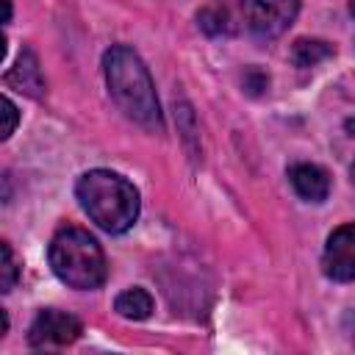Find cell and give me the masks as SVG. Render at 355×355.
<instances>
[{"instance_id":"30bf717a","label":"cell","mask_w":355,"mask_h":355,"mask_svg":"<svg viewBox=\"0 0 355 355\" xmlns=\"http://www.w3.org/2000/svg\"><path fill=\"white\" fill-rule=\"evenodd\" d=\"M330 55H333V47L322 39H297L294 50H291V58L297 67H316L319 61H324Z\"/></svg>"},{"instance_id":"7c38bea8","label":"cell","mask_w":355,"mask_h":355,"mask_svg":"<svg viewBox=\"0 0 355 355\" xmlns=\"http://www.w3.org/2000/svg\"><path fill=\"white\" fill-rule=\"evenodd\" d=\"M3 277H0V288L3 291H11L14 283H17V261H14V252H11V244L3 241Z\"/></svg>"},{"instance_id":"9a60e30c","label":"cell","mask_w":355,"mask_h":355,"mask_svg":"<svg viewBox=\"0 0 355 355\" xmlns=\"http://www.w3.org/2000/svg\"><path fill=\"white\" fill-rule=\"evenodd\" d=\"M352 183H355V164H352Z\"/></svg>"},{"instance_id":"ba28073f","label":"cell","mask_w":355,"mask_h":355,"mask_svg":"<svg viewBox=\"0 0 355 355\" xmlns=\"http://www.w3.org/2000/svg\"><path fill=\"white\" fill-rule=\"evenodd\" d=\"M6 80H8L11 86H17L19 92L31 94V97H39V94L44 92V78H42L39 61H36V55H33L31 50H22L17 67L6 75Z\"/></svg>"},{"instance_id":"4fadbf2b","label":"cell","mask_w":355,"mask_h":355,"mask_svg":"<svg viewBox=\"0 0 355 355\" xmlns=\"http://www.w3.org/2000/svg\"><path fill=\"white\" fill-rule=\"evenodd\" d=\"M3 111H6V128H3V139H8V136L14 133V128H17V105H14L8 97H3Z\"/></svg>"},{"instance_id":"277c9868","label":"cell","mask_w":355,"mask_h":355,"mask_svg":"<svg viewBox=\"0 0 355 355\" xmlns=\"http://www.w3.org/2000/svg\"><path fill=\"white\" fill-rule=\"evenodd\" d=\"M247 28L258 39L280 36L297 17L300 0H241Z\"/></svg>"},{"instance_id":"8fae6325","label":"cell","mask_w":355,"mask_h":355,"mask_svg":"<svg viewBox=\"0 0 355 355\" xmlns=\"http://www.w3.org/2000/svg\"><path fill=\"white\" fill-rule=\"evenodd\" d=\"M197 19H200V28L205 33H211V36H219V33H227L230 31V17H227L225 6H219V3L205 6Z\"/></svg>"},{"instance_id":"5b68a950","label":"cell","mask_w":355,"mask_h":355,"mask_svg":"<svg viewBox=\"0 0 355 355\" xmlns=\"http://www.w3.org/2000/svg\"><path fill=\"white\" fill-rule=\"evenodd\" d=\"M322 269L330 280L338 283L355 280V222L341 225L330 233L322 255Z\"/></svg>"},{"instance_id":"6da1fadb","label":"cell","mask_w":355,"mask_h":355,"mask_svg":"<svg viewBox=\"0 0 355 355\" xmlns=\"http://www.w3.org/2000/svg\"><path fill=\"white\" fill-rule=\"evenodd\" d=\"M103 67L108 92L114 103L125 111V116L150 130L161 128V108L144 61L130 47H111L103 58Z\"/></svg>"},{"instance_id":"7a4b0ae2","label":"cell","mask_w":355,"mask_h":355,"mask_svg":"<svg viewBox=\"0 0 355 355\" xmlns=\"http://www.w3.org/2000/svg\"><path fill=\"white\" fill-rule=\"evenodd\" d=\"M75 194L89 219L108 233H125L139 216V191L116 172L92 169L80 175Z\"/></svg>"},{"instance_id":"5bb4252c","label":"cell","mask_w":355,"mask_h":355,"mask_svg":"<svg viewBox=\"0 0 355 355\" xmlns=\"http://www.w3.org/2000/svg\"><path fill=\"white\" fill-rule=\"evenodd\" d=\"M349 11H352V17H355V0H349Z\"/></svg>"},{"instance_id":"8992f818","label":"cell","mask_w":355,"mask_h":355,"mask_svg":"<svg viewBox=\"0 0 355 355\" xmlns=\"http://www.w3.org/2000/svg\"><path fill=\"white\" fill-rule=\"evenodd\" d=\"M78 336H80V322L72 313L53 311V308L42 311L28 330L31 347H64V344H72Z\"/></svg>"},{"instance_id":"3957f363","label":"cell","mask_w":355,"mask_h":355,"mask_svg":"<svg viewBox=\"0 0 355 355\" xmlns=\"http://www.w3.org/2000/svg\"><path fill=\"white\" fill-rule=\"evenodd\" d=\"M50 266L72 288H97L105 280V255L94 236L80 227H64L53 236Z\"/></svg>"},{"instance_id":"9c48e42d","label":"cell","mask_w":355,"mask_h":355,"mask_svg":"<svg viewBox=\"0 0 355 355\" xmlns=\"http://www.w3.org/2000/svg\"><path fill=\"white\" fill-rule=\"evenodd\" d=\"M116 313L125 319H147L153 313V297L144 288H128L116 297Z\"/></svg>"},{"instance_id":"52a82bcc","label":"cell","mask_w":355,"mask_h":355,"mask_svg":"<svg viewBox=\"0 0 355 355\" xmlns=\"http://www.w3.org/2000/svg\"><path fill=\"white\" fill-rule=\"evenodd\" d=\"M288 178H291L294 191L308 202H322L330 191V178L316 164H294L288 169Z\"/></svg>"}]
</instances>
